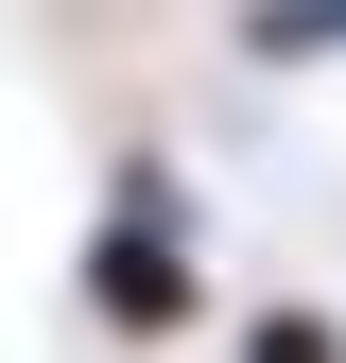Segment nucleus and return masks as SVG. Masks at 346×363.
Segmentation results:
<instances>
[{"mask_svg": "<svg viewBox=\"0 0 346 363\" xmlns=\"http://www.w3.org/2000/svg\"><path fill=\"white\" fill-rule=\"evenodd\" d=\"M242 52L260 69H329L346 52V0H242Z\"/></svg>", "mask_w": 346, "mask_h": 363, "instance_id": "3", "label": "nucleus"}, {"mask_svg": "<svg viewBox=\"0 0 346 363\" xmlns=\"http://www.w3.org/2000/svg\"><path fill=\"white\" fill-rule=\"evenodd\" d=\"M329 69H346V52H329Z\"/></svg>", "mask_w": 346, "mask_h": 363, "instance_id": "4", "label": "nucleus"}, {"mask_svg": "<svg viewBox=\"0 0 346 363\" xmlns=\"http://www.w3.org/2000/svg\"><path fill=\"white\" fill-rule=\"evenodd\" d=\"M225 363H346V311H329V294H242Z\"/></svg>", "mask_w": 346, "mask_h": 363, "instance_id": "2", "label": "nucleus"}, {"mask_svg": "<svg viewBox=\"0 0 346 363\" xmlns=\"http://www.w3.org/2000/svg\"><path fill=\"white\" fill-rule=\"evenodd\" d=\"M69 311L104 346H208L225 294H208V191L173 139H121L104 191H86V242H69Z\"/></svg>", "mask_w": 346, "mask_h": 363, "instance_id": "1", "label": "nucleus"}]
</instances>
